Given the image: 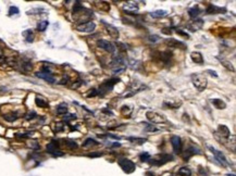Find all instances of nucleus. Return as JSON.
Wrapping results in <instances>:
<instances>
[{"label":"nucleus","mask_w":236,"mask_h":176,"mask_svg":"<svg viewBox=\"0 0 236 176\" xmlns=\"http://www.w3.org/2000/svg\"><path fill=\"white\" fill-rule=\"evenodd\" d=\"M202 24H204V21L201 20V19H196L195 21H193L190 24H188V28H189L190 30H193V32H195V30H198L199 28H201Z\"/></svg>","instance_id":"17"},{"label":"nucleus","mask_w":236,"mask_h":176,"mask_svg":"<svg viewBox=\"0 0 236 176\" xmlns=\"http://www.w3.org/2000/svg\"><path fill=\"white\" fill-rule=\"evenodd\" d=\"M67 112H68L67 104L62 103V104H60V106L57 107V113H58V114H65Z\"/></svg>","instance_id":"32"},{"label":"nucleus","mask_w":236,"mask_h":176,"mask_svg":"<svg viewBox=\"0 0 236 176\" xmlns=\"http://www.w3.org/2000/svg\"><path fill=\"white\" fill-rule=\"evenodd\" d=\"M127 108H129L127 106H124V107H122V109H121L122 114L125 115V116H129V114L132 113V111H133V109H132V108H129V109H127Z\"/></svg>","instance_id":"35"},{"label":"nucleus","mask_w":236,"mask_h":176,"mask_svg":"<svg viewBox=\"0 0 236 176\" xmlns=\"http://www.w3.org/2000/svg\"><path fill=\"white\" fill-rule=\"evenodd\" d=\"M146 116H147V120L150 121L151 123H155V124H160V123H166L167 122V118L163 115V114H160L156 111H148L146 113Z\"/></svg>","instance_id":"4"},{"label":"nucleus","mask_w":236,"mask_h":176,"mask_svg":"<svg viewBox=\"0 0 236 176\" xmlns=\"http://www.w3.org/2000/svg\"><path fill=\"white\" fill-rule=\"evenodd\" d=\"M48 21H41V22L38 23V25H37V30H39V32H44L45 30L47 28V26H48Z\"/></svg>","instance_id":"33"},{"label":"nucleus","mask_w":236,"mask_h":176,"mask_svg":"<svg viewBox=\"0 0 236 176\" xmlns=\"http://www.w3.org/2000/svg\"><path fill=\"white\" fill-rule=\"evenodd\" d=\"M188 14H189L190 18H196V16H198L200 14V9L198 8V7H193V8H190L189 10H188Z\"/></svg>","instance_id":"27"},{"label":"nucleus","mask_w":236,"mask_h":176,"mask_svg":"<svg viewBox=\"0 0 236 176\" xmlns=\"http://www.w3.org/2000/svg\"><path fill=\"white\" fill-rule=\"evenodd\" d=\"M97 45H98V47L100 49H102V50L109 52V53H113V52L115 51V46L112 44V42L108 41V40L100 39V40H98Z\"/></svg>","instance_id":"7"},{"label":"nucleus","mask_w":236,"mask_h":176,"mask_svg":"<svg viewBox=\"0 0 236 176\" xmlns=\"http://www.w3.org/2000/svg\"><path fill=\"white\" fill-rule=\"evenodd\" d=\"M166 44L169 47H171V48H182V49L186 48V46H185V44H184V42H182V41H180V40L175 39V38H169V39H167Z\"/></svg>","instance_id":"12"},{"label":"nucleus","mask_w":236,"mask_h":176,"mask_svg":"<svg viewBox=\"0 0 236 176\" xmlns=\"http://www.w3.org/2000/svg\"><path fill=\"white\" fill-rule=\"evenodd\" d=\"M102 24L106 26V28H107V32H108V34L111 36L113 39H118L119 38V36H120V33H119V30H118L115 26H113V25H111V24H108V23H106V22H102Z\"/></svg>","instance_id":"11"},{"label":"nucleus","mask_w":236,"mask_h":176,"mask_svg":"<svg viewBox=\"0 0 236 176\" xmlns=\"http://www.w3.org/2000/svg\"><path fill=\"white\" fill-rule=\"evenodd\" d=\"M62 129H63V124H61V123L56 124V128H55L56 132H60V130H62Z\"/></svg>","instance_id":"41"},{"label":"nucleus","mask_w":236,"mask_h":176,"mask_svg":"<svg viewBox=\"0 0 236 176\" xmlns=\"http://www.w3.org/2000/svg\"><path fill=\"white\" fill-rule=\"evenodd\" d=\"M3 118L6 121H8V122H14V121H16L19 118V114L16 112H11V113H8V114H4Z\"/></svg>","instance_id":"22"},{"label":"nucleus","mask_w":236,"mask_h":176,"mask_svg":"<svg viewBox=\"0 0 236 176\" xmlns=\"http://www.w3.org/2000/svg\"><path fill=\"white\" fill-rule=\"evenodd\" d=\"M118 163H119V165L121 166L122 170H123L125 173H127V174H131V173H133L134 171H135V168H136L135 163H134L132 160L126 159V158L119 159Z\"/></svg>","instance_id":"3"},{"label":"nucleus","mask_w":236,"mask_h":176,"mask_svg":"<svg viewBox=\"0 0 236 176\" xmlns=\"http://www.w3.org/2000/svg\"><path fill=\"white\" fill-rule=\"evenodd\" d=\"M169 28H162L161 30V32L163 33V34H166V35H171L172 34V30H167Z\"/></svg>","instance_id":"45"},{"label":"nucleus","mask_w":236,"mask_h":176,"mask_svg":"<svg viewBox=\"0 0 236 176\" xmlns=\"http://www.w3.org/2000/svg\"><path fill=\"white\" fill-rule=\"evenodd\" d=\"M207 73H209L210 75H213L214 77H217V76H218L216 74V72H214V71H211V70H208V71H207Z\"/></svg>","instance_id":"48"},{"label":"nucleus","mask_w":236,"mask_h":176,"mask_svg":"<svg viewBox=\"0 0 236 176\" xmlns=\"http://www.w3.org/2000/svg\"><path fill=\"white\" fill-rule=\"evenodd\" d=\"M182 104L181 101H164L163 106L170 109H178Z\"/></svg>","instance_id":"24"},{"label":"nucleus","mask_w":236,"mask_h":176,"mask_svg":"<svg viewBox=\"0 0 236 176\" xmlns=\"http://www.w3.org/2000/svg\"><path fill=\"white\" fill-rule=\"evenodd\" d=\"M100 156H102V153H101V152H97V153H91V154H88V157H91V158H94V157H100Z\"/></svg>","instance_id":"47"},{"label":"nucleus","mask_w":236,"mask_h":176,"mask_svg":"<svg viewBox=\"0 0 236 176\" xmlns=\"http://www.w3.org/2000/svg\"><path fill=\"white\" fill-rule=\"evenodd\" d=\"M20 66H21V71H22V72H30L33 69V65L30 61H23V62L20 64Z\"/></svg>","instance_id":"23"},{"label":"nucleus","mask_w":236,"mask_h":176,"mask_svg":"<svg viewBox=\"0 0 236 176\" xmlns=\"http://www.w3.org/2000/svg\"><path fill=\"white\" fill-rule=\"evenodd\" d=\"M0 57H2V50L0 49Z\"/></svg>","instance_id":"49"},{"label":"nucleus","mask_w":236,"mask_h":176,"mask_svg":"<svg viewBox=\"0 0 236 176\" xmlns=\"http://www.w3.org/2000/svg\"><path fill=\"white\" fill-rule=\"evenodd\" d=\"M47 149V152H49V153H52L53 156H62V152H59L60 150H59V145L57 144L56 141H52L50 142V144L47 145L46 147Z\"/></svg>","instance_id":"13"},{"label":"nucleus","mask_w":236,"mask_h":176,"mask_svg":"<svg viewBox=\"0 0 236 176\" xmlns=\"http://www.w3.org/2000/svg\"><path fill=\"white\" fill-rule=\"evenodd\" d=\"M139 158H140V161H143V162H146V161L150 160V154L148 153V152H143V153L139 156Z\"/></svg>","instance_id":"37"},{"label":"nucleus","mask_w":236,"mask_h":176,"mask_svg":"<svg viewBox=\"0 0 236 176\" xmlns=\"http://www.w3.org/2000/svg\"><path fill=\"white\" fill-rule=\"evenodd\" d=\"M171 144L173 146V149L175 151V153H181L182 149V141L181 138L178 136H172L171 137Z\"/></svg>","instance_id":"15"},{"label":"nucleus","mask_w":236,"mask_h":176,"mask_svg":"<svg viewBox=\"0 0 236 176\" xmlns=\"http://www.w3.org/2000/svg\"><path fill=\"white\" fill-rule=\"evenodd\" d=\"M159 39H160V37L158 36V35H151V36L149 37V40H150V41H152V42L158 41Z\"/></svg>","instance_id":"40"},{"label":"nucleus","mask_w":236,"mask_h":176,"mask_svg":"<svg viewBox=\"0 0 236 176\" xmlns=\"http://www.w3.org/2000/svg\"><path fill=\"white\" fill-rule=\"evenodd\" d=\"M120 80L117 77H113V78H110V80H106V82H103L102 84L100 85V87H99V90H98V95H100V96H105L106 94H108L109 91H111L113 89V87H114V85L117 84V83H119Z\"/></svg>","instance_id":"2"},{"label":"nucleus","mask_w":236,"mask_h":176,"mask_svg":"<svg viewBox=\"0 0 236 176\" xmlns=\"http://www.w3.org/2000/svg\"><path fill=\"white\" fill-rule=\"evenodd\" d=\"M150 15L152 16V18H156V19H159V18H163V16H166L167 12L166 10H156V11H152V12L149 13Z\"/></svg>","instance_id":"25"},{"label":"nucleus","mask_w":236,"mask_h":176,"mask_svg":"<svg viewBox=\"0 0 236 176\" xmlns=\"http://www.w3.org/2000/svg\"><path fill=\"white\" fill-rule=\"evenodd\" d=\"M146 130H147V132H149V130H150V132H155V130H157V128H156L155 126H152V125H149V126H147V127H146Z\"/></svg>","instance_id":"44"},{"label":"nucleus","mask_w":236,"mask_h":176,"mask_svg":"<svg viewBox=\"0 0 236 176\" xmlns=\"http://www.w3.org/2000/svg\"><path fill=\"white\" fill-rule=\"evenodd\" d=\"M138 9H139L138 4L136 3V2H133V1L126 2V3H124V6H123V10L126 13H136L138 11Z\"/></svg>","instance_id":"14"},{"label":"nucleus","mask_w":236,"mask_h":176,"mask_svg":"<svg viewBox=\"0 0 236 176\" xmlns=\"http://www.w3.org/2000/svg\"><path fill=\"white\" fill-rule=\"evenodd\" d=\"M95 96H98V90L97 89H93V91H91V94H88L89 98H91V97H95Z\"/></svg>","instance_id":"43"},{"label":"nucleus","mask_w":236,"mask_h":176,"mask_svg":"<svg viewBox=\"0 0 236 176\" xmlns=\"http://www.w3.org/2000/svg\"><path fill=\"white\" fill-rule=\"evenodd\" d=\"M211 103L213 104V106L216 107L217 109H219V110H221V109H225V108H226V103L222 100V99H219V98L211 99Z\"/></svg>","instance_id":"20"},{"label":"nucleus","mask_w":236,"mask_h":176,"mask_svg":"<svg viewBox=\"0 0 236 176\" xmlns=\"http://www.w3.org/2000/svg\"><path fill=\"white\" fill-rule=\"evenodd\" d=\"M194 154H201V151H200V149H198L197 147L190 146V147H188L185 150V152L183 153V159L185 161H188V159L194 156Z\"/></svg>","instance_id":"10"},{"label":"nucleus","mask_w":236,"mask_h":176,"mask_svg":"<svg viewBox=\"0 0 236 176\" xmlns=\"http://www.w3.org/2000/svg\"><path fill=\"white\" fill-rule=\"evenodd\" d=\"M206 12L208 14H216V13H225L226 12V9L224 8H219V7L217 6H213V4H209V7L207 8Z\"/></svg>","instance_id":"16"},{"label":"nucleus","mask_w":236,"mask_h":176,"mask_svg":"<svg viewBox=\"0 0 236 176\" xmlns=\"http://www.w3.org/2000/svg\"><path fill=\"white\" fill-rule=\"evenodd\" d=\"M36 76L39 78H41V80H45L46 82L50 83V84H53V83L56 82V78L55 76L51 74L50 71H42V72H37L36 73Z\"/></svg>","instance_id":"9"},{"label":"nucleus","mask_w":236,"mask_h":176,"mask_svg":"<svg viewBox=\"0 0 236 176\" xmlns=\"http://www.w3.org/2000/svg\"><path fill=\"white\" fill-rule=\"evenodd\" d=\"M208 148L210 149V150H211L212 154H213L214 158H216V160L218 161V162L220 163L221 165H223V166H228V161L226 160L225 156H224L222 152L219 151V150H217L216 148H213L212 146H209V145H208Z\"/></svg>","instance_id":"5"},{"label":"nucleus","mask_w":236,"mask_h":176,"mask_svg":"<svg viewBox=\"0 0 236 176\" xmlns=\"http://www.w3.org/2000/svg\"><path fill=\"white\" fill-rule=\"evenodd\" d=\"M173 160V157L171 156V154H160L158 158L156 159H152V161H150V163L152 164V165H163V164H166L167 162H169V161H172Z\"/></svg>","instance_id":"6"},{"label":"nucleus","mask_w":236,"mask_h":176,"mask_svg":"<svg viewBox=\"0 0 236 176\" xmlns=\"http://www.w3.org/2000/svg\"><path fill=\"white\" fill-rule=\"evenodd\" d=\"M127 140L132 141L133 144H137V145H143L147 141V139L145 138H137V137H127Z\"/></svg>","instance_id":"30"},{"label":"nucleus","mask_w":236,"mask_h":176,"mask_svg":"<svg viewBox=\"0 0 236 176\" xmlns=\"http://www.w3.org/2000/svg\"><path fill=\"white\" fill-rule=\"evenodd\" d=\"M178 175H180V176H190V175H192V171H190L188 168H186V166H184V168H181L180 170L178 171Z\"/></svg>","instance_id":"28"},{"label":"nucleus","mask_w":236,"mask_h":176,"mask_svg":"<svg viewBox=\"0 0 236 176\" xmlns=\"http://www.w3.org/2000/svg\"><path fill=\"white\" fill-rule=\"evenodd\" d=\"M190 58H192L193 62H195L196 64H202L204 63V57L200 52L194 51L190 53Z\"/></svg>","instance_id":"18"},{"label":"nucleus","mask_w":236,"mask_h":176,"mask_svg":"<svg viewBox=\"0 0 236 176\" xmlns=\"http://www.w3.org/2000/svg\"><path fill=\"white\" fill-rule=\"evenodd\" d=\"M97 145H98V142L93 138H87L83 142V147H85V148H88V147H93V146H97Z\"/></svg>","instance_id":"29"},{"label":"nucleus","mask_w":236,"mask_h":176,"mask_svg":"<svg viewBox=\"0 0 236 176\" xmlns=\"http://www.w3.org/2000/svg\"><path fill=\"white\" fill-rule=\"evenodd\" d=\"M76 118V115H75V114H69L67 118H64V120L69 121V120H73V118Z\"/></svg>","instance_id":"46"},{"label":"nucleus","mask_w":236,"mask_h":176,"mask_svg":"<svg viewBox=\"0 0 236 176\" xmlns=\"http://www.w3.org/2000/svg\"><path fill=\"white\" fill-rule=\"evenodd\" d=\"M96 7H97V8H98L100 11H105V12L109 11V9H110L109 3H107V2H103V1L97 2V3H96Z\"/></svg>","instance_id":"26"},{"label":"nucleus","mask_w":236,"mask_h":176,"mask_svg":"<svg viewBox=\"0 0 236 176\" xmlns=\"http://www.w3.org/2000/svg\"><path fill=\"white\" fill-rule=\"evenodd\" d=\"M218 132H219V134H220L221 136L224 137V138H228V137H230V135H231L230 129H228V126H225V125H220V126H219Z\"/></svg>","instance_id":"19"},{"label":"nucleus","mask_w":236,"mask_h":176,"mask_svg":"<svg viewBox=\"0 0 236 176\" xmlns=\"http://www.w3.org/2000/svg\"><path fill=\"white\" fill-rule=\"evenodd\" d=\"M193 85L196 87L198 91H204L207 87V78L204 74H193L190 76Z\"/></svg>","instance_id":"1"},{"label":"nucleus","mask_w":236,"mask_h":176,"mask_svg":"<svg viewBox=\"0 0 236 176\" xmlns=\"http://www.w3.org/2000/svg\"><path fill=\"white\" fill-rule=\"evenodd\" d=\"M37 116V114H36V112H34V111H32L30 113H28V114H26V120H33V118H35Z\"/></svg>","instance_id":"38"},{"label":"nucleus","mask_w":236,"mask_h":176,"mask_svg":"<svg viewBox=\"0 0 236 176\" xmlns=\"http://www.w3.org/2000/svg\"><path fill=\"white\" fill-rule=\"evenodd\" d=\"M176 33H178V34H180L181 36L187 37V38L189 37V35H188L187 33H184V32H183V30H176Z\"/></svg>","instance_id":"42"},{"label":"nucleus","mask_w":236,"mask_h":176,"mask_svg":"<svg viewBox=\"0 0 236 176\" xmlns=\"http://www.w3.org/2000/svg\"><path fill=\"white\" fill-rule=\"evenodd\" d=\"M95 28H96L95 23L91 22V21H88V22H86V23L80 24L76 27V30H79V32H83V33H91L95 30Z\"/></svg>","instance_id":"8"},{"label":"nucleus","mask_w":236,"mask_h":176,"mask_svg":"<svg viewBox=\"0 0 236 176\" xmlns=\"http://www.w3.org/2000/svg\"><path fill=\"white\" fill-rule=\"evenodd\" d=\"M19 13V9L16 8V7H11L10 9H9V14L10 15H12V14H18Z\"/></svg>","instance_id":"39"},{"label":"nucleus","mask_w":236,"mask_h":176,"mask_svg":"<svg viewBox=\"0 0 236 176\" xmlns=\"http://www.w3.org/2000/svg\"><path fill=\"white\" fill-rule=\"evenodd\" d=\"M35 102H36V104L39 107V108H48V106H49L48 101H47L45 98L41 97V96H37L36 97V99H35Z\"/></svg>","instance_id":"21"},{"label":"nucleus","mask_w":236,"mask_h":176,"mask_svg":"<svg viewBox=\"0 0 236 176\" xmlns=\"http://www.w3.org/2000/svg\"><path fill=\"white\" fill-rule=\"evenodd\" d=\"M221 63H222V65L225 66V68L228 69V71H232V72H234V71H235L234 66L232 65V63H231V62H228V61H226V60H221Z\"/></svg>","instance_id":"34"},{"label":"nucleus","mask_w":236,"mask_h":176,"mask_svg":"<svg viewBox=\"0 0 236 176\" xmlns=\"http://www.w3.org/2000/svg\"><path fill=\"white\" fill-rule=\"evenodd\" d=\"M65 145H67L68 148L70 149H76L77 148V144L73 140H65Z\"/></svg>","instance_id":"36"},{"label":"nucleus","mask_w":236,"mask_h":176,"mask_svg":"<svg viewBox=\"0 0 236 176\" xmlns=\"http://www.w3.org/2000/svg\"><path fill=\"white\" fill-rule=\"evenodd\" d=\"M23 36H25L26 41L28 42H32L33 40H34V33L30 30H25V32H23Z\"/></svg>","instance_id":"31"}]
</instances>
